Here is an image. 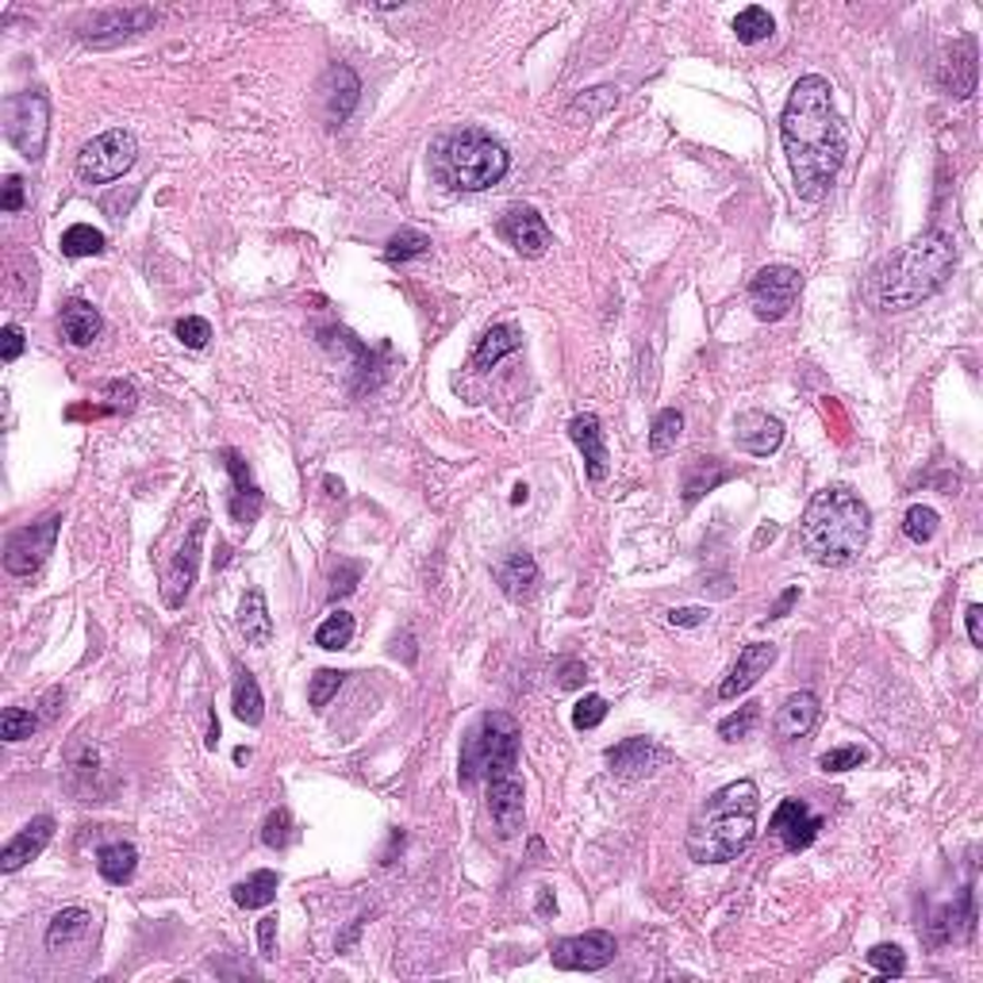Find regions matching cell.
Instances as JSON below:
<instances>
[{
	"mask_svg": "<svg viewBox=\"0 0 983 983\" xmlns=\"http://www.w3.org/2000/svg\"><path fill=\"white\" fill-rule=\"evenodd\" d=\"M938 522L941 519L934 507L915 504V507H907V515H903V534H907L915 545H926V542H934V534H938Z\"/></svg>",
	"mask_w": 983,
	"mask_h": 983,
	"instance_id": "41",
	"label": "cell"
},
{
	"mask_svg": "<svg viewBox=\"0 0 983 983\" xmlns=\"http://www.w3.org/2000/svg\"><path fill=\"white\" fill-rule=\"evenodd\" d=\"M872 534V511L857 492L822 488L810 496L799 519V542L815 565L846 568L864 553Z\"/></svg>",
	"mask_w": 983,
	"mask_h": 983,
	"instance_id": "3",
	"label": "cell"
},
{
	"mask_svg": "<svg viewBox=\"0 0 983 983\" xmlns=\"http://www.w3.org/2000/svg\"><path fill=\"white\" fill-rule=\"evenodd\" d=\"M515 350H522V331L515 323H496V327H488V331L481 334V342H477V350H473L470 365L477 373H488L492 365L499 362V357L515 354Z\"/></svg>",
	"mask_w": 983,
	"mask_h": 983,
	"instance_id": "27",
	"label": "cell"
},
{
	"mask_svg": "<svg viewBox=\"0 0 983 983\" xmlns=\"http://www.w3.org/2000/svg\"><path fill=\"white\" fill-rule=\"evenodd\" d=\"M761 815V792L753 780H735L707 795L704 807L688 822V857L696 864H727L738 861L756 833Z\"/></svg>",
	"mask_w": 983,
	"mask_h": 983,
	"instance_id": "4",
	"label": "cell"
},
{
	"mask_svg": "<svg viewBox=\"0 0 983 983\" xmlns=\"http://www.w3.org/2000/svg\"><path fill=\"white\" fill-rule=\"evenodd\" d=\"M342 676L339 669H319L316 676H311V688H308V704L316 707V711H327V704H331L334 696H339L342 688Z\"/></svg>",
	"mask_w": 983,
	"mask_h": 983,
	"instance_id": "44",
	"label": "cell"
},
{
	"mask_svg": "<svg viewBox=\"0 0 983 983\" xmlns=\"http://www.w3.org/2000/svg\"><path fill=\"white\" fill-rule=\"evenodd\" d=\"M795 604H799V588H787V592H784V596H780V599H776V604H772V611H769V622H772V619H784V615H787V611H792V607H795Z\"/></svg>",
	"mask_w": 983,
	"mask_h": 983,
	"instance_id": "57",
	"label": "cell"
},
{
	"mask_svg": "<svg viewBox=\"0 0 983 983\" xmlns=\"http://www.w3.org/2000/svg\"><path fill=\"white\" fill-rule=\"evenodd\" d=\"M223 465H228L231 485H235V492H231V499H228L231 519H235L239 527H254L257 515H262V507H265L262 488L254 485V477H250V470H246V462H243L239 450H223Z\"/></svg>",
	"mask_w": 983,
	"mask_h": 983,
	"instance_id": "18",
	"label": "cell"
},
{
	"mask_svg": "<svg viewBox=\"0 0 983 983\" xmlns=\"http://www.w3.org/2000/svg\"><path fill=\"white\" fill-rule=\"evenodd\" d=\"M58 527L62 515H46V519L31 522V527H20L8 534L4 542V568L12 576H31L43 568V561L54 553V542H58Z\"/></svg>",
	"mask_w": 983,
	"mask_h": 983,
	"instance_id": "10",
	"label": "cell"
},
{
	"mask_svg": "<svg viewBox=\"0 0 983 983\" xmlns=\"http://www.w3.org/2000/svg\"><path fill=\"white\" fill-rule=\"evenodd\" d=\"M507 169H511L507 151L477 128H465L457 135H450L439 151V177L450 189L485 192L492 185L504 181Z\"/></svg>",
	"mask_w": 983,
	"mask_h": 983,
	"instance_id": "5",
	"label": "cell"
},
{
	"mask_svg": "<svg viewBox=\"0 0 983 983\" xmlns=\"http://www.w3.org/2000/svg\"><path fill=\"white\" fill-rule=\"evenodd\" d=\"M780 143H784L792 181L807 205L830 192L841 162H846V128L833 108V89L822 74H807L792 85L780 112Z\"/></svg>",
	"mask_w": 983,
	"mask_h": 983,
	"instance_id": "1",
	"label": "cell"
},
{
	"mask_svg": "<svg viewBox=\"0 0 983 983\" xmlns=\"http://www.w3.org/2000/svg\"><path fill=\"white\" fill-rule=\"evenodd\" d=\"M756 722H761V704H741L735 715H727V719L719 722V738H727V741L749 738Z\"/></svg>",
	"mask_w": 983,
	"mask_h": 983,
	"instance_id": "43",
	"label": "cell"
},
{
	"mask_svg": "<svg viewBox=\"0 0 983 983\" xmlns=\"http://www.w3.org/2000/svg\"><path fill=\"white\" fill-rule=\"evenodd\" d=\"M776 665V645L772 642H749L745 650L738 653L735 669L727 673V681L719 684V699H738L761 681L769 669Z\"/></svg>",
	"mask_w": 983,
	"mask_h": 983,
	"instance_id": "19",
	"label": "cell"
},
{
	"mask_svg": "<svg viewBox=\"0 0 983 983\" xmlns=\"http://www.w3.org/2000/svg\"><path fill=\"white\" fill-rule=\"evenodd\" d=\"M553 910H557V903H553V892H550V887H542V892H538V915L550 918Z\"/></svg>",
	"mask_w": 983,
	"mask_h": 983,
	"instance_id": "58",
	"label": "cell"
},
{
	"mask_svg": "<svg viewBox=\"0 0 983 983\" xmlns=\"http://www.w3.org/2000/svg\"><path fill=\"white\" fill-rule=\"evenodd\" d=\"M277 887H280L277 872L262 869V872H254V876H246L243 884H235V903L243 910H262L277 899Z\"/></svg>",
	"mask_w": 983,
	"mask_h": 983,
	"instance_id": "32",
	"label": "cell"
},
{
	"mask_svg": "<svg viewBox=\"0 0 983 983\" xmlns=\"http://www.w3.org/2000/svg\"><path fill=\"white\" fill-rule=\"evenodd\" d=\"M864 761H869V753H864L861 745H838V749H830V753L818 756V769L822 772H849V769H861Z\"/></svg>",
	"mask_w": 983,
	"mask_h": 983,
	"instance_id": "46",
	"label": "cell"
},
{
	"mask_svg": "<svg viewBox=\"0 0 983 983\" xmlns=\"http://www.w3.org/2000/svg\"><path fill=\"white\" fill-rule=\"evenodd\" d=\"M350 642H354V615L334 611V615H327V619L319 622V630H316L319 650H346Z\"/></svg>",
	"mask_w": 983,
	"mask_h": 983,
	"instance_id": "39",
	"label": "cell"
},
{
	"mask_svg": "<svg viewBox=\"0 0 983 983\" xmlns=\"http://www.w3.org/2000/svg\"><path fill=\"white\" fill-rule=\"evenodd\" d=\"M588 681V676H584V665L581 661H565V665H561V676H557V688H581V684Z\"/></svg>",
	"mask_w": 983,
	"mask_h": 983,
	"instance_id": "55",
	"label": "cell"
},
{
	"mask_svg": "<svg viewBox=\"0 0 983 983\" xmlns=\"http://www.w3.org/2000/svg\"><path fill=\"white\" fill-rule=\"evenodd\" d=\"M92 934V915L85 907H66L51 918L46 926V949L51 953H62V949H74L81 946L85 938Z\"/></svg>",
	"mask_w": 983,
	"mask_h": 983,
	"instance_id": "28",
	"label": "cell"
},
{
	"mask_svg": "<svg viewBox=\"0 0 983 983\" xmlns=\"http://www.w3.org/2000/svg\"><path fill=\"white\" fill-rule=\"evenodd\" d=\"M135 869H139V849L131 846V841H108V846H100L97 872L108 880V884H115V887L131 884Z\"/></svg>",
	"mask_w": 983,
	"mask_h": 983,
	"instance_id": "30",
	"label": "cell"
},
{
	"mask_svg": "<svg viewBox=\"0 0 983 983\" xmlns=\"http://www.w3.org/2000/svg\"><path fill=\"white\" fill-rule=\"evenodd\" d=\"M604 719H607V699L604 696H584L581 704L573 707V727L576 730H596Z\"/></svg>",
	"mask_w": 983,
	"mask_h": 983,
	"instance_id": "48",
	"label": "cell"
},
{
	"mask_svg": "<svg viewBox=\"0 0 983 983\" xmlns=\"http://www.w3.org/2000/svg\"><path fill=\"white\" fill-rule=\"evenodd\" d=\"M357 92H362V85H357L354 69L346 74V81H342V89H334L331 77H323V104H327V120L331 123H342L350 112H354L357 104Z\"/></svg>",
	"mask_w": 983,
	"mask_h": 983,
	"instance_id": "36",
	"label": "cell"
},
{
	"mask_svg": "<svg viewBox=\"0 0 983 983\" xmlns=\"http://www.w3.org/2000/svg\"><path fill=\"white\" fill-rule=\"evenodd\" d=\"M818 715H822V704H818L815 692H792V696L780 704L776 719H772V730H776L780 741H795V738H807L810 730L818 727Z\"/></svg>",
	"mask_w": 983,
	"mask_h": 983,
	"instance_id": "21",
	"label": "cell"
},
{
	"mask_svg": "<svg viewBox=\"0 0 983 983\" xmlns=\"http://www.w3.org/2000/svg\"><path fill=\"white\" fill-rule=\"evenodd\" d=\"M0 115H4L8 143L27 162L43 158L46 139H51V100H46V92H12Z\"/></svg>",
	"mask_w": 983,
	"mask_h": 983,
	"instance_id": "7",
	"label": "cell"
},
{
	"mask_svg": "<svg viewBox=\"0 0 983 983\" xmlns=\"http://www.w3.org/2000/svg\"><path fill=\"white\" fill-rule=\"evenodd\" d=\"M669 761H673V753L653 738H627L607 749V764L619 780H645L658 769H665Z\"/></svg>",
	"mask_w": 983,
	"mask_h": 983,
	"instance_id": "15",
	"label": "cell"
},
{
	"mask_svg": "<svg viewBox=\"0 0 983 983\" xmlns=\"http://www.w3.org/2000/svg\"><path fill=\"white\" fill-rule=\"evenodd\" d=\"M135 158H139L135 135L123 131V128H112V131L89 139V143L81 146L77 166H74L77 181L81 185H112V181H120L131 166H135Z\"/></svg>",
	"mask_w": 983,
	"mask_h": 983,
	"instance_id": "8",
	"label": "cell"
},
{
	"mask_svg": "<svg viewBox=\"0 0 983 983\" xmlns=\"http://www.w3.org/2000/svg\"><path fill=\"white\" fill-rule=\"evenodd\" d=\"M51 838H54V818L51 815L31 818L15 838L4 841V849H0V872H20L23 864L35 861V857L51 846Z\"/></svg>",
	"mask_w": 983,
	"mask_h": 983,
	"instance_id": "20",
	"label": "cell"
},
{
	"mask_svg": "<svg viewBox=\"0 0 983 983\" xmlns=\"http://www.w3.org/2000/svg\"><path fill=\"white\" fill-rule=\"evenodd\" d=\"M23 200H27V192H23V177L20 174H8L4 185H0V212H20Z\"/></svg>",
	"mask_w": 983,
	"mask_h": 983,
	"instance_id": "50",
	"label": "cell"
},
{
	"mask_svg": "<svg viewBox=\"0 0 983 983\" xmlns=\"http://www.w3.org/2000/svg\"><path fill=\"white\" fill-rule=\"evenodd\" d=\"M58 331L69 346H92L100 339V331H104V319H100V311L89 300H69L58 311Z\"/></svg>",
	"mask_w": 983,
	"mask_h": 983,
	"instance_id": "25",
	"label": "cell"
},
{
	"mask_svg": "<svg viewBox=\"0 0 983 983\" xmlns=\"http://www.w3.org/2000/svg\"><path fill=\"white\" fill-rule=\"evenodd\" d=\"M519 769V722L507 711H488L477 719V727L462 741V761L457 776L462 784H477L496 772Z\"/></svg>",
	"mask_w": 983,
	"mask_h": 983,
	"instance_id": "6",
	"label": "cell"
},
{
	"mask_svg": "<svg viewBox=\"0 0 983 983\" xmlns=\"http://www.w3.org/2000/svg\"><path fill=\"white\" fill-rule=\"evenodd\" d=\"M273 941H277V915H265L262 923H257V946H262V957L265 961H273Z\"/></svg>",
	"mask_w": 983,
	"mask_h": 983,
	"instance_id": "54",
	"label": "cell"
},
{
	"mask_svg": "<svg viewBox=\"0 0 983 983\" xmlns=\"http://www.w3.org/2000/svg\"><path fill=\"white\" fill-rule=\"evenodd\" d=\"M964 622H969V638L972 645H983V607L972 604L969 611H964Z\"/></svg>",
	"mask_w": 983,
	"mask_h": 983,
	"instance_id": "56",
	"label": "cell"
},
{
	"mask_svg": "<svg viewBox=\"0 0 983 983\" xmlns=\"http://www.w3.org/2000/svg\"><path fill=\"white\" fill-rule=\"evenodd\" d=\"M727 477H730V470L727 465H719V457H696V465L688 470V481H684V499L696 504L704 492L719 488Z\"/></svg>",
	"mask_w": 983,
	"mask_h": 983,
	"instance_id": "34",
	"label": "cell"
},
{
	"mask_svg": "<svg viewBox=\"0 0 983 983\" xmlns=\"http://www.w3.org/2000/svg\"><path fill=\"white\" fill-rule=\"evenodd\" d=\"M976 930V907H972V892L961 895V903L957 907H941L938 915H934V923L926 926V941H930L934 949L941 946H953L957 938Z\"/></svg>",
	"mask_w": 983,
	"mask_h": 983,
	"instance_id": "26",
	"label": "cell"
},
{
	"mask_svg": "<svg viewBox=\"0 0 983 983\" xmlns=\"http://www.w3.org/2000/svg\"><path fill=\"white\" fill-rule=\"evenodd\" d=\"M200 538H205V519L192 522V530H189V538H185V545H181V550H177V557L169 561V568H166V584H162V592H166V607H181L185 599H189L192 584H197Z\"/></svg>",
	"mask_w": 983,
	"mask_h": 983,
	"instance_id": "17",
	"label": "cell"
},
{
	"mask_svg": "<svg viewBox=\"0 0 983 983\" xmlns=\"http://www.w3.org/2000/svg\"><path fill=\"white\" fill-rule=\"evenodd\" d=\"M619 946H615V934L607 930H584L573 934V938H561L557 946L550 949L553 969L561 972H599L615 961Z\"/></svg>",
	"mask_w": 983,
	"mask_h": 983,
	"instance_id": "11",
	"label": "cell"
},
{
	"mask_svg": "<svg viewBox=\"0 0 983 983\" xmlns=\"http://www.w3.org/2000/svg\"><path fill=\"white\" fill-rule=\"evenodd\" d=\"M772 31H776V23H772L769 8H761V4H749L735 15V35H738V43H745V46H756V43H764V38H772Z\"/></svg>",
	"mask_w": 983,
	"mask_h": 983,
	"instance_id": "35",
	"label": "cell"
},
{
	"mask_svg": "<svg viewBox=\"0 0 983 983\" xmlns=\"http://www.w3.org/2000/svg\"><path fill=\"white\" fill-rule=\"evenodd\" d=\"M174 334H177V339H181L189 350H205V346H208V339H212V323H208V319H200V316H185L181 323L174 327Z\"/></svg>",
	"mask_w": 983,
	"mask_h": 983,
	"instance_id": "49",
	"label": "cell"
},
{
	"mask_svg": "<svg viewBox=\"0 0 983 983\" xmlns=\"http://www.w3.org/2000/svg\"><path fill=\"white\" fill-rule=\"evenodd\" d=\"M288 838H292V815H288L285 807H277L269 818H265V826H262V841H265V846H269V849H285V846H288Z\"/></svg>",
	"mask_w": 983,
	"mask_h": 983,
	"instance_id": "47",
	"label": "cell"
},
{
	"mask_svg": "<svg viewBox=\"0 0 983 983\" xmlns=\"http://www.w3.org/2000/svg\"><path fill=\"white\" fill-rule=\"evenodd\" d=\"M499 239L522 257H542L553 246V231L530 205H515L499 220Z\"/></svg>",
	"mask_w": 983,
	"mask_h": 983,
	"instance_id": "13",
	"label": "cell"
},
{
	"mask_svg": "<svg viewBox=\"0 0 983 983\" xmlns=\"http://www.w3.org/2000/svg\"><path fill=\"white\" fill-rule=\"evenodd\" d=\"M496 581H499V588H504L507 599H515V604H527V599L534 596V588H538V581H542V573H538V561L530 557V553L515 550V553H507V557L496 565Z\"/></svg>",
	"mask_w": 983,
	"mask_h": 983,
	"instance_id": "23",
	"label": "cell"
},
{
	"mask_svg": "<svg viewBox=\"0 0 983 983\" xmlns=\"http://www.w3.org/2000/svg\"><path fill=\"white\" fill-rule=\"evenodd\" d=\"M938 81L941 89H949V97L964 100L976 92V43L972 38H961L953 46V54L938 66Z\"/></svg>",
	"mask_w": 983,
	"mask_h": 983,
	"instance_id": "24",
	"label": "cell"
},
{
	"mask_svg": "<svg viewBox=\"0 0 983 983\" xmlns=\"http://www.w3.org/2000/svg\"><path fill=\"white\" fill-rule=\"evenodd\" d=\"M357 576H362V568H357L354 561H342V565H339V573L331 576V599L350 596V592L357 588Z\"/></svg>",
	"mask_w": 983,
	"mask_h": 983,
	"instance_id": "51",
	"label": "cell"
},
{
	"mask_svg": "<svg viewBox=\"0 0 983 983\" xmlns=\"http://www.w3.org/2000/svg\"><path fill=\"white\" fill-rule=\"evenodd\" d=\"M707 619H711L707 607H673V611H669V622H673V627H684V630L704 627Z\"/></svg>",
	"mask_w": 983,
	"mask_h": 983,
	"instance_id": "52",
	"label": "cell"
},
{
	"mask_svg": "<svg viewBox=\"0 0 983 983\" xmlns=\"http://www.w3.org/2000/svg\"><path fill=\"white\" fill-rule=\"evenodd\" d=\"M427 250H431V239H427L423 231L404 228V231H396V235L388 239V246H385V262H388V265H404V262H411V257H423Z\"/></svg>",
	"mask_w": 983,
	"mask_h": 983,
	"instance_id": "40",
	"label": "cell"
},
{
	"mask_svg": "<svg viewBox=\"0 0 983 983\" xmlns=\"http://www.w3.org/2000/svg\"><path fill=\"white\" fill-rule=\"evenodd\" d=\"M568 439L576 442V450L584 454V465H588V481L592 485H604L607 481V442H604V427L592 411L576 416L568 423Z\"/></svg>",
	"mask_w": 983,
	"mask_h": 983,
	"instance_id": "22",
	"label": "cell"
},
{
	"mask_svg": "<svg viewBox=\"0 0 983 983\" xmlns=\"http://www.w3.org/2000/svg\"><path fill=\"white\" fill-rule=\"evenodd\" d=\"M104 246H108L104 231H97L92 223H74V228H66V235H62V254L66 257L104 254Z\"/></svg>",
	"mask_w": 983,
	"mask_h": 983,
	"instance_id": "38",
	"label": "cell"
},
{
	"mask_svg": "<svg viewBox=\"0 0 983 983\" xmlns=\"http://www.w3.org/2000/svg\"><path fill=\"white\" fill-rule=\"evenodd\" d=\"M681 431H684V416L676 408H665L658 419H653V427H650V454L653 457L673 454L676 442H681Z\"/></svg>",
	"mask_w": 983,
	"mask_h": 983,
	"instance_id": "37",
	"label": "cell"
},
{
	"mask_svg": "<svg viewBox=\"0 0 983 983\" xmlns=\"http://www.w3.org/2000/svg\"><path fill=\"white\" fill-rule=\"evenodd\" d=\"M735 446L749 457H772L784 446V423L769 411H741L735 419Z\"/></svg>",
	"mask_w": 983,
	"mask_h": 983,
	"instance_id": "16",
	"label": "cell"
},
{
	"mask_svg": "<svg viewBox=\"0 0 983 983\" xmlns=\"http://www.w3.org/2000/svg\"><path fill=\"white\" fill-rule=\"evenodd\" d=\"M527 795H522V780L511 772H496L488 776V815L496 822L499 838H515L527 822Z\"/></svg>",
	"mask_w": 983,
	"mask_h": 983,
	"instance_id": "14",
	"label": "cell"
},
{
	"mask_svg": "<svg viewBox=\"0 0 983 983\" xmlns=\"http://www.w3.org/2000/svg\"><path fill=\"white\" fill-rule=\"evenodd\" d=\"M216 741H220V719H216V711L208 715V749H216Z\"/></svg>",
	"mask_w": 983,
	"mask_h": 983,
	"instance_id": "59",
	"label": "cell"
},
{
	"mask_svg": "<svg viewBox=\"0 0 983 983\" xmlns=\"http://www.w3.org/2000/svg\"><path fill=\"white\" fill-rule=\"evenodd\" d=\"M619 104V89H611V85H599V89H588L584 92V97H576L573 104L565 108V115L573 123H592V120H599V115H607L611 112V108Z\"/></svg>",
	"mask_w": 983,
	"mask_h": 983,
	"instance_id": "33",
	"label": "cell"
},
{
	"mask_svg": "<svg viewBox=\"0 0 983 983\" xmlns=\"http://www.w3.org/2000/svg\"><path fill=\"white\" fill-rule=\"evenodd\" d=\"M864 961H869L884 980L903 976V972H907V957H903L899 946H872L869 953H864Z\"/></svg>",
	"mask_w": 983,
	"mask_h": 983,
	"instance_id": "45",
	"label": "cell"
},
{
	"mask_svg": "<svg viewBox=\"0 0 983 983\" xmlns=\"http://www.w3.org/2000/svg\"><path fill=\"white\" fill-rule=\"evenodd\" d=\"M23 346H27V339H23V327L8 323V327H4V350H0V357H4V365H12L15 357L23 354Z\"/></svg>",
	"mask_w": 983,
	"mask_h": 983,
	"instance_id": "53",
	"label": "cell"
},
{
	"mask_svg": "<svg viewBox=\"0 0 983 983\" xmlns=\"http://www.w3.org/2000/svg\"><path fill=\"white\" fill-rule=\"evenodd\" d=\"M35 730H38L35 711H27V707H4V715H0V738L23 741V738L35 735Z\"/></svg>",
	"mask_w": 983,
	"mask_h": 983,
	"instance_id": "42",
	"label": "cell"
},
{
	"mask_svg": "<svg viewBox=\"0 0 983 983\" xmlns=\"http://www.w3.org/2000/svg\"><path fill=\"white\" fill-rule=\"evenodd\" d=\"M239 630H243L246 645H257V650H265L273 642V619L262 588H250L243 604H239Z\"/></svg>",
	"mask_w": 983,
	"mask_h": 983,
	"instance_id": "29",
	"label": "cell"
},
{
	"mask_svg": "<svg viewBox=\"0 0 983 983\" xmlns=\"http://www.w3.org/2000/svg\"><path fill=\"white\" fill-rule=\"evenodd\" d=\"M231 707H235V719L246 722V727H262L265 719V699L262 688H257L254 673L239 665L235 669V688H231Z\"/></svg>",
	"mask_w": 983,
	"mask_h": 983,
	"instance_id": "31",
	"label": "cell"
},
{
	"mask_svg": "<svg viewBox=\"0 0 983 983\" xmlns=\"http://www.w3.org/2000/svg\"><path fill=\"white\" fill-rule=\"evenodd\" d=\"M799 292H803V277L795 265H764L749 280V308H753V316L761 323H780L795 308Z\"/></svg>",
	"mask_w": 983,
	"mask_h": 983,
	"instance_id": "9",
	"label": "cell"
},
{
	"mask_svg": "<svg viewBox=\"0 0 983 983\" xmlns=\"http://www.w3.org/2000/svg\"><path fill=\"white\" fill-rule=\"evenodd\" d=\"M957 269V243L949 231L930 228L899 246L876 269V300L884 311H910L938 296Z\"/></svg>",
	"mask_w": 983,
	"mask_h": 983,
	"instance_id": "2",
	"label": "cell"
},
{
	"mask_svg": "<svg viewBox=\"0 0 983 983\" xmlns=\"http://www.w3.org/2000/svg\"><path fill=\"white\" fill-rule=\"evenodd\" d=\"M818 830H822V815L807 807V799H780V807L769 818V833L787 849V853H803L815 846Z\"/></svg>",
	"mask_w": 983,
	"mask_h": 983,
	"instance_id": "12",
	"label": "cell"
}]
</instances>
